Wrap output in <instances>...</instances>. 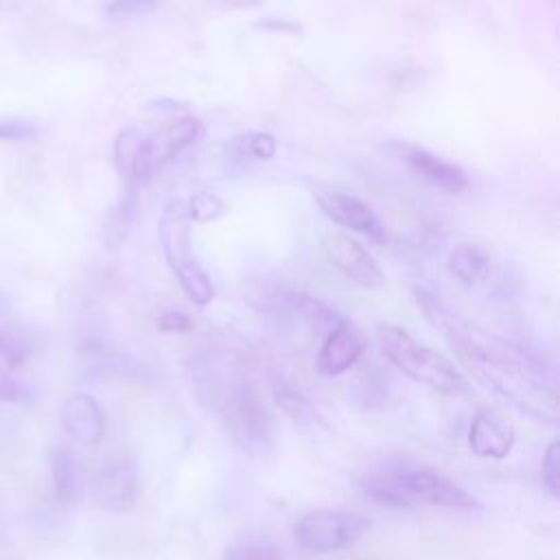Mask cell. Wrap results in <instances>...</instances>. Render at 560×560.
<instances>
[{"instance_id": "24", "label": "cell", "mask_w": 560, "mask_h": 560, "mask_svg": "<svg viewBox=\"0 0 560 560\" xmlns=\"http://www.w3.org/2000/svg\"><path fill=\"white\" fill-rule=\"evenodd\" d=\"M28 398V383L13 368L0 365V402H24Z\"/></svg>"}, {"instance_id": "15", "label": "cell", "mask_w": 560, "mask_h": 560, "mask_svg": "<svg viewBox=\"0 0 560 560\" xmlns=\"http://www.w3.org/2000/svg\"><path fill=\"white\" fill-rule=\"evenodd\" d=\"M42 350V330L28 324H0V365L20 370Z\"/></svg>"}, {"instance_id": "20", "label": "cell", "mask_w": 560, "mask_h": 560, "mask_svg": "<svg viewBox=\"0 0 560 560\" xmlns=\"http://www.w3.org/2000/svg\"><path fill=\"white\" fill-rule=\"evenodd\" d=\"M273 398H276L278 407H280L295 424H313V422L317 420L311 400H308L302 392H298V389H293V387H289V385H276Z\"/></svg>"}, {"instance_id": "28", "label": "cell", "mask_w": 560, "mask_h": 560, "mask_svg": "<svg viewBox=\"0 0 560 560\" xmlns=\"http://www.w3.org/2000/svg\"><path fill=\"white\" fill-rule=\"evenodd\" d=\"M153 2H112L105 7V11L112 18H129V15H142L147 11H153Z\"/></svg>"}, {"instance_id": "14", "label": "cell", "mask_w": 560, "mask_h": 560, "mask_svg": "<svg viewBox=\"0 0 560 560\" xmlns=\"http://www.w3.org/2000/svg\"><path fill=\"white\" fill-rule=\"evenodd\" d=\"M201 120L192 116H182L166 125L158 133H149V147H151V162L153 171H160L166 162H171L175 155H179L186 147H190L199 133H201Z\"/></svg>"}, {"instance_id": "23", "label": "cell", "mask_w": 560, "mask_h": 560, "mask_svg": "<svg viewBox=\"0 0 560 560\" xmlns=\"http://www.w3.org/2000/svg\"><path fill=\"white\" fill-rule=\"evenodd\" d=\"M42 133L37 122L18 118V116H0V140L7 142H26L35 140Z\"/></svg>"}, {"instance_id": "8", "label": "cell", "mask_w": 560, "mask_h": 560, "mask_svg": "<svg viewBox=\"0 0 560 560\" xmlns=\"http://www.w3.org/2000/svg\"><path fill=\"white\" fill-rule=\"evenodd\" d=\"M138 492V472L129 459L107 462L94 479V499L109 512H127L136 503Z\"/></svg>"}, {"instance_id": "25", "label": "cell", "mask_w": 560, "mask_h": 560, "mask_svg": "<svg viewBox=\"0 0 560 560\" xmlns=\"http://www.w3.org/2000/svg\"><path fill=\"white\" fill-rule=\"evenodd\" d=\"M558 470H560V446L553 440V442H549V446L542 455V466H540L542 483L551 497H558V490H560V472Z\"/></svg>"}, {"instance_id": "7", "label": "cell", "mask_w": 560, "mask_h": 560, "mask_svg": "<svg viewBox=\"0 0 560 560\" xmlns=\"http://www.w3.org/2000/svg\"><path fill=\"white\" fill-rule=\"evenodd\" d=\"M319 245L326 260L354 284L365 289H378L385 284V271L376 258L350 234L326 232Z\"/></svg>"}, {"instance_id": "11", "label": "cell", "mask_w": 560, "mask_h": 560, "mask_svg": "<svg viewBox=\"0 0 560 560\" xmlns=\"http://www.w3.org/2000/svg\"><path fill=\"white\" fill-rule=\"evenodd\" d=\"M114 162L118 173L127 179V186L149 182L155 173L151 162L149 133L138 127H125L114 138Z\"/></svg>"}, {"instance_id": "1", "label": "cell", "mask_w": 560, "mask_h": 560, "mask_svg": "<svg viewBox=\"0 0 560 560\" xmlns=\"http://www.w3.org/2000/svg\"><path fill=\"white\" fill-rule=\"evenodd\" d=\"M361 488L376 503L392 508H411L416 503L438 508L472 510L477 501L455 481L435 470L422 468H394L372 472L361 481Z\"/></svg>"}, {"instance_id": "16", "label": "cell", "mask_w": 560, "mask_h": 560, "mask_svg": "<svg viewBox=\"0 0 560 560\" xmlns=\"http://www.w3.org/2000/svg\"><path fill=\"white\" fill-rule=\"evenodd\" d=\"M50 477L55 497L61 503H74L81 494V462L68 446H57L50 453Z\"/></svg>"}, {"instance_id": "10", "label": "cell", "mask_w": 560, "mask_h": 560, "mask_svg": "<svg viewBox=\"0 0 560 560\" xmlns=\"http://www.w3.org/2000/svg\"><path fill=\"white\" fill-rule=\"evenodd\" d=\"M516 433L514 427L497 411H479L468 431V446L477 457L483 459H503L514 446Z\"/></svg>"}, {"instance_id": "4", "label": "cell", "mask_w": 560, "mask_h": 560, "mask_svg": "<svg viewBox=\"0 0 560 560\" xmlns=\"http://www.w3.org/2000/svg\"><path fill=\"white\" fill-rule=\"evenodd\" d=\"M370 521L354 512L343 510H315L306 512L293 525L295 542L308 553H330L354 542Z\"/></svg>"}, {"instance_id": "29", "label": "cell", "mask_w": 560, "mask_h": 560, "mask_svg": "<svg viewBox=\"0 0 560 560\" xmlns=\"http://www.w3.org/2000/svg\"><path fill=\"white\" fill-rule=\"evenodd\" d=\"M4 308H7V302H4V300H2V295H0V313H2Z\"/></svg>"}, {"instance_id": "9", "label": "cell", "mask_w": 560, "mask_h": 560, "mask_svg": "<svg viewBox=\"0 0 560 560\" xmlns=\"http://www.w3.org/2000/svg\"><path fill=\"white\" fill-rule=\"evenodd\" d=\"M66 435L83 446H94L105 435V411L101 402L85 392H77L66 398L59 411Z\"/></svg>"}, {"instance_id": "5", "label": "cell", "mask_w": 560, "mask_h": 560, "mask_svg": "<svg viewBox=\"0 0 560 560\" xmlns=\"http://www.w3.org/2000/svg\"><path fill=\"white\" fill-rule=\"evenodd\" d=\"M221 407L234 440H241L245 446H262L269 440L271 418L254 383L236 381Z\"/></svg>"}, {"instance_id": "22", "label": "cell", "mask_w": 560, "mask_h": 560, "mask_svg": "<svg viewBox=\"0 0 560 560\" xmlns=\"http://www.w3.org/2000/svg\"><path fill=\"white\" fill-rule=\"evenodd\" d=\"M225 560H284L280 549L267 540H243L228 549Z\"/></svg>"}, {"instance_id": "13", "label": "cell", "mask_w": 560, "mask_h": 560, "mask_svg": "<svg viewBox=\"0 0 560 560\" xmlns=\"http://www.w3.org/2000/svg\"><path fill=\"white\" fill-rule=\"evenodd\" d=\"M361 354H363V337L348 319H343L332 332L324 337L315 368L324 376H337L354 368Z\"/></svg>"}, {"instance_id": "27", "label": "cell", "mask_w": 560, "mask_h": 560, "mask_svg": "<svg viewBox=\"0 0 560 560\" xmlns=\"http://www.w3.org/2000/svg\"><path fill=\"white\" fill-rule=\"evenodd\" d=\"M158 326L166 332H186L192 328V319L182 311H166L160 315Z\"/></svg>"}, {"instance_id": "19", "label": "cell", "mask_w": 560, "mask_h": 560, "mask_svg": "<svg viewBox=\"0 0 560 560\" xmlns=\"http://www.w3.org/2000/svg\"><path fill=\"white\" fill-rule=\"evenodd\" d=\"M136 210H138V186H127L105 219L103 241L107 243V247L114 249L129 236L136 219Z\"/></svg>"}, {"instance_id": "12", "label": "cell", "mask_w": 560, "mask_h": 560, "mask_svg": "<svg viewBox=\"0 0 560 560\" xmlns=\"http://www.w3.org/2000/svg\"><path fill=\"white\" fill-rule=\"evenodd\" d=\"M402 160L418 177H422L424 182H429L446 192H462L468 188V175L464 173L462 166H457L455 162H451L424 147L405 144Z\"/></svg>"}, {"instance_id": "21", "label": "cell", "mask_w": 560, "mask_h": 560, "mask_svg": "<svg viewBox=\"0 0 560 560\" xmlns=\"http://www.w3.org/2000/svg\"><path fill=\"white\" fill-rule=\"evenodd\" d=\"M225 212V203L219 195L214 192H208V190H201V192H195L190 197V201L186 203V214L190 221H197V223H208V221H217L221 214Z\"/></svg>"}, {"instance_id": "6", "label": "cell", "mask_w": 560, "mask_h": 560, "mask_svg": "<svg viewBox=\"0 0 560 560\" xmlns=\"http://www.w3.org/2000/svg\"><path fill=\"white\" fill-rule=\"evenodd\" d=\"M313 199L319 206V210L335 223L350 228L374 243L387 241V232L378 214L354 192H348L330 184H317L313 186Z\"/></svg>"}, {"instance_id": "3", "label": "cell", "mask_w": 560, "mask_h": 560, "mask_svg": "<svg viewBox=\"0 0 560 560\" xmlns=\"http://www.w3.org/2000/svg\"><path fill=\"white\" fill-rule=\"evenodd\" d=\"M160 243L166 265L186 298L197 306L210 304L214 298V284L195 254L190 238V219L182 199H171L164 206L160 217Z\"/></svg>"}, {"instance_id": "26", "label": "cell", "mask_w": 560, "mask_h": 560, "mask_svg": "<svg viewBox=\"0 0 560 560\" xmlns=\"http://www.w3.org/2000/svg\"><path fill=\"white\" fill-rule=\"evenodd\" d=\"M243 147H245L249 158H254V160H269L276 153V138L271 133H265V131L247 133Z\"/></svg>"}, {"instance_id": "17", "label": "cell", "mask_w": 560, "mask_h": 560, "mask_svg": "<svg viewBox=\"0 0 560 560\" xmlns=\"http://www.w3.org/2000/svg\"><path fill=\"white\" fill-rule=\"evenodd\" d=\"M284 302L313 332H319L322 337L332 332L343 322V317L335 308H330L328 304L308 293L289 291L284 295Z\"/></svg>"}, {"instance_id": "18", "label": "cell", "mask_w": 560, "mask_h": 560, "mask_svg": "<svg viewBox=\"0 0 560 560\" xmlns=\"http://www.w3.org/2000/svg\"><path fill=\"white\" fill-rule=\"evenodd\" d=\"M446 269L459 282L477 284L490 271V254L475 243H459L448 252Z\"/></svg>"}, {"instance_id": "2", "label": "cell", "mask_w": 560, "mask_h": 560, "mask_svg": "<svg viewBox=\"0 0 560 560\" xmlns=\"http://www.w3.org/2000/svg\"><path fill=\"white\" fill-rule=\"evenodd\" d=\"M378 348L411 381L427 385L444 396H462L468 392V381L438 350L416 341L407 330L394 324H381L376 330Z\"/></svg>"}]
</instances>
